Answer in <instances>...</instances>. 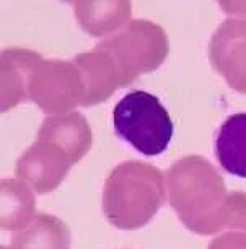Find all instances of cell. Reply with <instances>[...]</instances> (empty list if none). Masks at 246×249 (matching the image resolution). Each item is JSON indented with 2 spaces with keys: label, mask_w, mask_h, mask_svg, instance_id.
Listing matches in <instances>:
<instances>
[{
  "label": "cell",
  "mask_w": 246,
  "mask_h": 249,
  "mask_svg": "<svg viewBox=\"0 0 246 249\" xmlns=\"http://www.w3.org/2000/svg\"><path fill=\"white\" fill-rule=\"evenodd\" d=\"M217 3L228 15L246 17V0H217Z\"/></svg>",
  "instance_id": "cell-16"
},
{
  "label": "cell",
  "mask_w": 246,
  "mask_h": 249,
  "mask_svg": "<svg viewBox=\"0 0 246 249\" xmlns=\"http://www.w3.org/2000/svg\"><path fill=\"white\" fill-rule=\"evenodd\" d=\"M64 2H74V0H64Z\"/></svg>",
  "instance_id": "cell-17"
},
{
  "label": "cell",
  "mask_w": 246,
  "mask_h": 249,
  "mask_svg": "<svg viewBox=\"0 0 246 249\" xmlns=\"http://www.w3.org/2000/svg\"><path fill=\"white\" fill-rule=\"evenodd\" d=\"M38 139L54 145L75 164L88 153L93 142V134L83 114L64 112L46 117L41 124Z\"/></svg>",
  "instance_id": "cell-9"
},
{
  "label": "cell",
  "mask_w": 246,
  "mask_h": 249,
  "mask_svg": "<svg viewBox=\"0 0 246 249\" xmlns=\"http://www.w3.org/2000/svg\"><path fill=\"white\" fill-rule=\"evenodd\" d=\"M78 25L93 37L111 36L131 21V0H74Z\"/></svg>",
  "instance_id": "cell-10"
},
{
  "label": "cell",
  "mask_w": 246,
  "mask_h": 249,
  "mask_svg": "<svg viewBox=\"0 0 246 249\" xmlns=\"http://www.w3.org/2000/svg\"><path fill=\"white\" fill-rule=\"evenodd\" d=\"M72 164V160L64 152L38 139V142L18 158L15 171L18 179L25 181L33 191L46 194L57 189Z\"/></svg>",
  "instance_id": "cell-7"
},
{
  "label": "cell",
  "mask_w": 246,
  "mask_h": 249,
  "mask_svg": "<svg viewBox=\"0 0 246 249\" xmlns=\"http://www.w3.org/2000/svg\"><path fill=\"white\" fill-rule=\"evenodd\" d=\"M85 83V96L82 106H95L110 100L119 88L126 87L124 75L113 57L96 46L90 53H82L74 59Z\"/></svg>",
  "instance_id": "cell-8"
},
{
  "label": "cell",
  "mask_w": 246,
  "mask_h": 249,
  "mask_svg": "<svg viewBox=\"0 0 246 249\" xmlns=\"http://www.w3.org/2000/svg\"><path fill=\"white\" fill-rule=\"evenodd\" d=\"M2 249H70V230L54 215L36 213Z\"/></svg>",
  "instance_id": "cell-12"
},
{
  "label": "cell",
  "mask_w": 246,
  "mask_h": 249,
  "mask_svg": "<svg viewBox=\"0 0 246 249\" xmlns=\"http://www.w3.org/2000/svg\"><path fill=\"white\" fill-rule=\"evenodd\" d=\"M113 125L122 140L147 157L163 153L173 137V121L157 96L131 91L113 111Z\"/></svg>",
  "instance_id": "cell-3"
},
{
  "label": "cell",
  "mask_w": 246,
  "mask_h": 249,
  "mask_svg": "<svg viewBox=\"0 0 246 249\" xmlns=\"http://www.w3.org/2000/svg\"><path fill=\"white\" fill-rule=\"evenodd\" d=\"M167 187L170 204L192 233H246V192L227 191L224 178L204 157L191 155L173 163Z\"/></svg>",
  "instance_id": "cell-1"
},
{
  "label": "cell",
  "mask_w": 246,
  "mask_h": 249,
  "mask_svg": "<svg viewBox=\"0 0 246 249\" xmlns=\"http://www.w3.org/2000/svg\"><path fill=\"white\" fill-rule=\"evenodd\" d=\"M98 46L113 57L124 75L126 85L139 75L157 70L170 51L165 30L149 20H131Z\"/></svg>",
  "instance_id": "cell-4"
},
{
  "label": "cell",
  "mask_w": 246,
  "mask_h": 249,
  "mask_svg": "<svg viewBox=\"0 0 246 249\" xmlns=\"http://www.w3.org/2000/svg\"><path fill=\"white\" fill-rule=\"evenodd\" d=\"M0 227L5 231H18L35 217V196L21 179H2Z\"/></svg>",
  "instance_id": "cell-14"
},
{
  "label": "cell",
  "mask_w": 246,
  "mask_h": 249,
  "mask_svg": "<svg viewBox=\"0 0 246 249\" xmlns=\"http://www.w3.org/2000/svg\"><path fill=\"white\" fill-rule=\"evenodd\" d=\"M209 59L235 91L246 95V20L228 18L217 28L209 44Z\"/></svg>",
  "instance_id": "cell-6"
},
{
  "label": "cell",
  "mask_w": 246,
  "mask_h": 249,
  "mask_svg": "<svg viewBox=\"0 0 246 249\" xmlns=\"http://www.w3.org/2000/svg\"><path fill=\"white\" fill-rule=\"evenodd\" d=\"M209 249H246V233L230 231L222 234L210 243Z\"/></svg>",
  "instance_id": "cell-15"
},
{
  "label": "cell",
  "mask_w": 246,
  "mask_h": 249,
  "mask_svg": "<svg viewBox=\"0 0 246 249\" xmlns=\"http://www.w3.org/2000/svg\"><path fill=\"white\" fill-rule=\"evenodd\" d=\"M165 176L153 164L124 161L110 173L103 189V212L119 230H137L165 204Z\"/></svg>",
  "instance_id": "cell-2"
},
{
  "label": "cell",
  "mask_w": 246,
  "mask_h": 249,
  "mask_svg": "<svg viewBox=\"0 0 246 249\" xmlns=\"http://www.w3.org/2000/svg\"><path fill=\"white\" fill-rule=\"evenodd\" d=\"M41 55L30 49L10 48L2 53V111L5 112L26 101L28 78Z\"/></svg>",
  "instance_id": "cell-11"
},
{
  "label": "cell",
  "mask_w": 246,
  "mask_h": 249,
  "mask_svg": "<svg viewBox=\"0 0 246 249\" xmlns=\"http://www.w3.org/2000/svg\"><path fill=\"white\" fill-rule=\"evenodd\" d=\"M28 100L47 114H64L83 103L85 83L75 62L39 59L26 87Z\"/></svg>",
  "instance_id": "cell-5"
},
{
  "label": "cell",
  "mask_w": 246,
  "mask_h": 249,
  "mask_svg": "<svg viewBox=\"0 0 246 249\" xmlns=\"http://www.w3.org/2000/svg\"><path fill=\"white\" fill-rule=\"evenodd\" d=\"M215 155L225 171L246 178V112L230 116L220 125Z\"/></svg>",
  "instance_id": "cell-13"
}]
</instances>
